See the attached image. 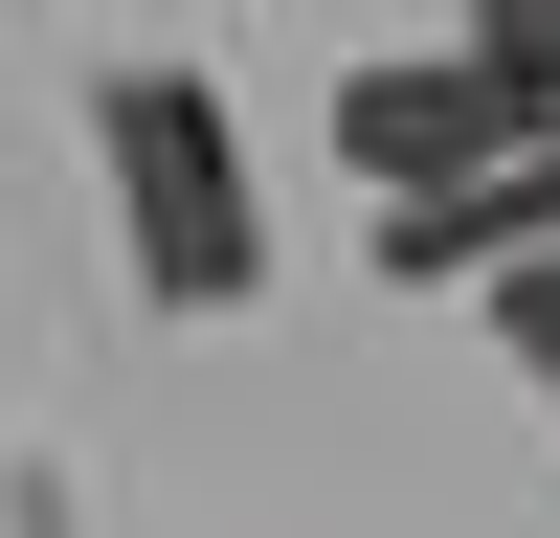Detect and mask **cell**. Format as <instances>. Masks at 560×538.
Here are the masks:
<instances>
[{"instance_id": "obj_1", "label": "cell", "mask_w": 560, "mask_h": 538, "mask_svg": "<svg viewBox=\"0 0 560 538\" xmlns=\"http://www.w3.org/2000/svg\"><path fill=\"white\" fill-rule=\"evenodd\" d=\"M90 179H113V247L158 314H247L269 292V202H247V113L202 68H113L90 90Z\"/></svg>"}, {"instance_id": "obj_2", "label": "cell", "mask_w": 560, "mask_h": 538, "mask_svg": "<svg viewBox=\"0 0 560 538\" xmlns=\"http://www.w3.org/2000/svg\"><path fill=\"white\" fill-rule=\"evenodd\" d=\"M516 134H560L493 45H382V68H337V179L359 202H427V179H493Z\"/></svg>"}, {"instance_id": "obj_3", "label": "cell", "mask_w": 560, "mask_h": 538, "mask_svg": "<svg viewBox=\"0 0 560 538\" xmlns=\"http://www.w3.org/2000/svg\"><path fill=\"white\" fill-rule=\"evenodd\" d=\"M560 247V134H516L493 179H427V202H382V292H516Z\"/></svg>"}, {"instance_id": "obj_4", "label": "cell", "mask_w": 560, "mask_h": 538, "mask_svg": "<svg viewBox=\"0 0 560 538\" xmlns=\"http://www.w3.org/2000/svg\"><path fill=\"white\" fill-rule=\"evenodd\" d=\"M471 45H493V68L538 90V113H560V0H471Z\"/></svg>"}, {"instance_id": "obj_5", "label": "cell", "mask_w": 560, "mask_h": 538, "mask_svg": "<svg viewBox=\"0 0 560 538\" xmlns=\"http://www.w3.org/2000/svg\"><path fill=\"white\" fill-rule=\"evenodd\" d=\"M493 337H516V382H538V404H560V247H538V269H516V292H493Z\"/></svg>"}]
</instances>
